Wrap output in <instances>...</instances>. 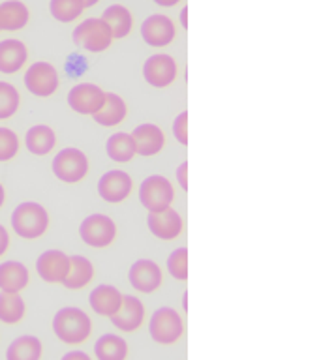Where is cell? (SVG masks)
Instances as JSON below:
<instances>
[{
    "instance_id": "6da1fadb",
    "label": "cell",
    "mask_w": 321,
    "mask_h": 360,
    "mask_svg": "<svg viewBox=\"0 0 321 360\" xmlns=\"http://www.w3.org/2000/svg\"><path fill=\"white\" fill-rule=\"evenodd\" d=\"M92 323L89 315L79 308H62L53 319V330L64 343L75 345L84 342L90 334Z\"/></svg>"
},
{
    "instance_id": "7a4b0ae2",
    "label": "cell",
    "mask_w": 321,
    "mask_h": 360,
    "mask_svg": "<svg viewBox=\"0 0 321 360\" xmlns=\"http://www.w3.org/2000/svg\"><path fill=\"white\" fill-rule=\"evenodd\" d=\"M11 225H13V231L21 238H38L47 231V225H49V214L42 205L32 201L21 202L19 207L13 210V216H11Z\"/></svg>"
},
{
    "instance_id": "3957f363",
    "label": "cell",
    "mask_w": 321,
    "mask_h": 360,
    "mask_svg": "<svg viewBox=\"0 0 321 360\" xmlns=\"http://www.w3.org/2000/svg\"><path fill=\"white\" fill-rule=\"evenodd\" d=\"M173 197V186L165 176L152 174V176L141 182L139 201L149 212H162V210L169 208Z\"/></svg>"
},
{
    "instance_id": "277c9868",
    "label": "cell",
    "mask_w": 321,
    "mask_h": 360,
    "mask_svg": "<svg viewBox=\"0 0 321 360\" xmlns=\"http://www.w3.org/2000/svg\"><path fill=\"white\" fill-rule=\"evenodd\" d=\"M113 41V34L103 19H87L73 30V44L92 53L106 51Z\"/></svg>"
},
{
    "instance_id": "5b68a950",
    "label": "cell",
    "mask_w": 321,
    "mask_h": 360,
    "mask_svg": "<svg viewBox=\"0 0 321 360\" xmlns=\"http://www.w3.org/2000/svg\"><path fill=\"white\" fill-rule=\"evenodd\" d=\"M79 235L84 244L92 248H106L115 240L117 235V225L106 214H92L83 219L79 227Z\"/></svg>"
},
{
    "instance_id": "8992f818",
    "label": "cell",
    "mask_w": 321,
    "mask_h": 360,
    "mask_svg": "<svg viewBox=\"0 0 321 360\" xmlns=\"http://www.w3.org/2000/svg\"><path fill=\"white\" fill-rule=\"evenodd\" d=\"M149 330H151L154 342L169 345V343L177 342L182 334V319L175 309L160 308L152 314Z\"/></svg>"
},
{
    "instance_id": "52a82bcc",
    "label": "cell",
    "mask_w": 321,
    "mask_h": 360,
    "mask_svg": "<svg viewBox=\"0 0 321 360\" xmlns=\"http://www.w3.org/2000/svg\"><path fill=\"white\" fill-rule=\"evenodd\" d=\"M89 171V160L77 148H64L53 160V173L64 182H79Z\"/></svg>"
},
{
    "instance_id": "ba28073f",
    "label": "cell",
    "mask_w": 321,
    "mask_h": 360,
    "mask_svg": "<svg viewBox=\"0 0 321 360\" xmlns=\"http://www.w3.org/2000/svg\"><path fill=\"white\" fill-rule=\"evenodd\" d=\"M103 100H106V92L92 83L77 84L68 94V105L72 107L75 112L90 115V117L96 111H100V107L103 105Z\"/></svg>"
},
{
    "instance_id": "9c48e42d",
    "label": "cell",
    "mask_w": 321,
    "mask_h": 360,
    "mask_svg": "<svg viewBox=\"0 0 321 360\" xmlns=\"http://www.w3.org/2000/svg\"><path fill=\"white\" fill-rule=\"evenodd\" d=\"M25 84L32 94L45 98L53 94L58 86V73L49 62H34L25 73Z\"/></svg>"
},
{
    "instance_id": "30bf717a",
    "label": "cell",
    "mask_w": 321,
    "mask_h": 360,
    "mask_svg": "<svg viewBox=\"0 0 321 360\" xmlns=\"http://www.w3.org/2000/svg\"><path fill=\"white\" fill-rule=\"evenodd\" d=\"M36 270L47 283H62L70 272V257L61 250H47L36 261Z\"/></svg>"
},
{
    "instance_id": "8fae6325",
    "label": "cell",
    "mask_w": 321,
    "mask_h": 360,
    "mask_svg": "<svg viewBox=\"0 0 321 360\" xmlns=\"http://www.w3.org/2000/svg\"><path fill=\"white\" fill-rule=\"evenodd\" d=\"M145 81L156 89H163L173 83L177 77V64L169 55H154L143 66Z\"/></svg>"
},
{
    "instance_id": "7c38bea8",
    "label": "cell",
    "mask_w": 321,
    "mask_h": 360,
    "mask_svg": "<svg viewBox=\"0 0 321 360\" xmlns=\"http://www.w3.org/2000/svg\"><path fill=\"white\" fill-rule=\"evenodd\" d=\"M141 36L152 47H165L173 41L175 25L165 15H151L141 25Z\"/></svg>"
},
{
    "instance_id": "4fadbf2b",
    "label": "cell",
    "mask_w": 321,
    "mask_h": 360,
    "mask_svg": "<svg viewBox=\"0 0 321 360\" xmlns=\"http://www.w3.org/2000/svg\"><path fill=\"white\" fill-rule=\"evenodd\" d=\"M130 191H132V179L128 173H124L120 169L109 171L98 182V193L107 202L124 201L130 195Z\"/></svg>"
},
{
    "instance_id": "5bb4252c",
    "label": "cell",
    "mask_w": 321,
    "mask_h": 360,
    "mask_svg": "<svg viewBox=\"0 0 321 360\" xmlns=\"http://www.w3.org/2000/svg\"><path fill=\"white\" fill-rule=\"evenodd\" d=\"M130 283L141 292L156 291L162 283V270L151 259H139L130 269Z\"/></svg>"
},
{
    "instance_id": "9a60e30c",
    "label": "cell",
    "mask_w": 321,
    "mask_h": 360,
    "mask_svg": "<svg viewBox=\"0 0 321 360\" xmlns=\"http://www.w3.org/2000/svg\"><path fill=\"white\" fill-rule=\"evenodd\" d=\"M143 317H145V308H143L139 298L126 295V297H122V302H120L117 311L111 315V323L120 330L134 332L141 326Z\"/></svg>"
},
{
    "instance_id": "2e32d148",
    "label": "cell",
    "mask_w": 321,
    "mask_h": 360,
    "mask_svg": "<svg viewBox=\"0 0 321 360\" xmlns=\"http://www.w3.org/2000/svg\"><path fill=\"white\" fill-rule=\"evenodd\" d=\"M149 229L156 238L162 240H171L175 236H179L182 231V219H180L179 212L169 207L162 212H151L146 218Z\"/></svg>"
},
{
    "instance_id": "e0dca14e",
    "label": "cell",
    "mask_w": 321,
    "mask_h": 360,
    "mask_svg": "<svg viewBox=\"0 0 321 360\" xmlns=\"http://www.w3.org/2000/svg\"><path fill=\"white\" fill-rule=\"evenodd\" d=\"M132 139L135 145V154L141 156H154L162 150L163 146V134L156 124H141L134 129Z\"/></svg>"
},
{
    "instance_id": "ac0fdd59",
    "label": "cell",
    "mask_w": 321,
    "mask_h": 360,
    "mask_svg": "<svg viewBox=\"0 0 321 360\" xmlns=\"http://www.w3.org/2000/svg\"><path fill=\"white\" fill-rule=\"evenodd\" d=\"M27 62V47L19 39L0 41V72L15 73Z\"/></svg>"
},
{
    "instance_id": "d6986e66",
    "label": "cell",
    "mask_w": 321,
    "mask_h": 360,
    "mask_svg": "<svg viewBox=\"0 0 321 360\" xmlns=\"http://www.w3.org/2000/svg\"><path fill=\"white\" fill-rule=\"evenodd\" d=\"M28 283L27 266L19 261H6L0 264V291L19 292Z\"/></svg>"
},
{
    "instance_id": "ffe728a7",
    "label": "cell",
    "mask_w": 321,
    "mask_h": 360,
    "mask_svg": "<svg viewBox=\"0 0 321 360\" xmlns=\"http://www.w3.org/2000/svg\"><path fill=\"white\" fill-rule=\"evenodd\" d=\"M122 302V295L117 287L113 285H98L90 292V306L98 315L111 317Z\"/></svg>"
},
{
    "instance_id": "44dd1931",
    "label": "cell",
    "mask_w": 321,
    "mask_h": 360,
    "mask_svg": "<svg viewBox=\"0 0 321 360\" xmlns=\"http://www.w3.org/2000/svg\"><path fill=\"white\" fill-rule=\"evenodd\" d=\"M124 117H126V103L120 96L113 92H106L103 105L100 107V111L92 115V118L101 126H117L118 122H122Z\"/></svg>"
},
{
    "instance_id": "7402d4cb",
    "label": "cell",
    "mask_w": 321,
    "mask_h": 360,
    "mask_svg": "<svg viewBox=\"0 0 321 360\" xmlns=\"http://www.w3.org/2000/svg\"><path fill=\"white\" fill-rule=\"evenodd\" d=\"M94 276V266L89 259L83 255H72L70 257V272L62 281V285H66L68 289H81L92 280Z\"/></svg>"
},
{
    "instance_id": "603a6c76",
    "label": "cell",
    "mask_w": 321,
    "mask_h": 360,
    "mask_svg": "<svg viewBox=\"0 0 321 360\" xmlns=\"http://www.w3.org/2000/svg\"><path fill=\"white\" fill-rule=\"evenodd\" d=\"M28 22L27 6L17 0L0 4V30H21Z\"/></svg>"
},
{
    "instance_id": "cb8c5ba5",
    "label": "cell",
    "mask_w": 321,
    "mask_h": 360,
    "mask_svg": "<svg viewBox=\"0 0 321 360\" xmlns=\"http://www.w3.org/2000/svg\"><path fill=\"white\" fill-rule=\"evenodd\" d=\"M101 19L106 21V25L109 27L113 34V39L115 38H124L128 36L130 30H132V13L128 11V8H124L120 4L109 6Z\"/></svg>"
},
{
    "instance_id": "d4e9b609",
    "label": "cell",
    "mask_w": 321,
    "mask_h": 360,
    "mask_svg": "<svg viewBox=\"0 0 321 360\" xmlns=\"http://www.w3.org/2000/svg\"><path fill=\"white\" fill-rule=\"evenodd\" d=\"M25 143H27V148L36 156H44L49 150H53V146L56 143L55 131L45 126V124H39V126H34L27 131V137H25Z\"/></svg>"
},
{
    "instance_id": "484cf974",
    "label": "cell",
    "mask_w": 321,
    "mask_h": 360,
    "mask_svg": "<svg viewBox=\"0 0 321 360\" xmlns=\"http://www.w3.org/2000/svg\"><path fill=\"white\" fill-rule=\"evenodd\" d=\"M94 353L98 360H124L128 354V345L117 334H106L96 342Z\"/></svg>"
},
{
    "instance_id": "4316f807",
    "label": "cell",
    "mask_w": 321,
    "mask_h": 360,
    "mask_svg": "<svg viewBox=\"0 0 321 360\" xmlns=\"http://www.w3.org/2000/svg\"><path fill=\"white\" fill-rule=\"evenodd\" d=\"M39 356H42V342L36 336L17 338L6 351L8 360H39Z\"/></svg>"
},
{
    "instance_id": "83f0119b",
    "label": "cell",
    "mask_w": 321,
    "mask_h": 360,
    "mask_svg": "<svg viewBox=\"0 0 321 360\" xmlns=\"http://www.w3.org/2000/svg\"><path fill=\"white\" fill-rule=\"evenodd\" d=\"M107 154L118 163L130 162L135 156V145L130 134H115L107 139Z\"/></svg>"
},
{
    "instance_id": "f1b7e54d",
    "label": "cell",
    "mask_w": 321,
    "mask_h": 360,
    "mask_svg": "<svg viewBox=\"0 0 321 360\" xmlns=\"http://www.w3.org/2000/svg\"><path fill=\"white\" fill-rule=\"evenodd\" d=\"M25 315V300L19 297V292H0V321L8 325L17 323Z\"/></svg>"
},
{
    "instance_id": "f546056e",
    "label": "cell",
    "mask_w": 321,
    "mask_h": 360,
    "mask_svg": "<svg viewBox=\"0 0 321 360\" xmlns=\"http://www.w3.org/2000/svg\"><path fill=\"white\" fill-rule=\"evenodd\" d=\"M83 2L81 0H51L49 11L56 21L72 22L83 13Z\"/></svg>"
},
{
    "instance_id": "4dcf8cb0",
    "label": "cell",
    "mask_w": 321,
    "mask_h": 360,
    "mask_svg": "<svg viewBox=\"0 0 321 360\" xmlns=\"http://www.w3.org/2000/svg\"><path fill=\"white\" fill-rule=\"evenodd\" d=\"M19 107V92L10 83L0 81V120L10 118Z\"/></svg>"
},
{
    "instance_id": "1f68e13d",
    "label": "cell",
    "mask_w": 321,
    "mask_h": 360,
    "mask_svg": "<svg viewBox=\"0 0 321 360\" xmlns=\"http://www.w3.org/2000/svg\"><path fill=\"white\" fill-rule=\"evenodd\" d=\"M168 270L175 280H186L188 278V250L179 248L168 257Z\"/></svg>"
},
{
    "instance_id": "d6a6232c",
    "label": "cell",
    "mask_w": 321,
    "mask_h": 360,
    "mask_svg": "<svg viewBox=\"0 0 321 360\" xmlns=\"http://www.w3.org/2000/svg\"><path fill=\"white\" fill-rule=\"evenodd\" d=\"M19 150L17 135L8 128H0V162H8Z\"/></svg>"
},
{
    "instance_id": "836d02e7",
    "label": "cell",
    "mask_w": 321,
    "mask_h": 360,
    "mask_svg": "<svg viewBox=\"0 0 321 360\" xmlns=\"http://www.w3.org/2000/svg\"><path fill=\"white\" fill-rule=\"evenodd\" d=\"M173 131H175V137L179 143L182 145H188V112H180L179 117L175 118V124H173Z\"/></svg>"
},
{
    "instance_id": "e575fe53",
    "label": "cell",
    "mask_w": 321,
    "mask_h": 360,
    "mask_svg": "<svg viewBox=\"0 0 321 360\" xmlns=\"http://www.w3.org/2000/svg\"><path fill=\"white\" fill-rule=\"evenodd\" d=\"M177 179H179V184L182 190H188V163H180L179 169H177Z\"/></svg>"
},
{
    "instance_id": "d590c367",
    "label": "cell",
    "mask_w": 321,
    "mask_h": 360,
    "mask_svg": "<svg viewBox=\"0 0 321 360\" xmlns=\"http://www.w3.org/2000/svg\"><path fill=\"white\" fill-rule=\"evenodd\" d=\"M62 360H90V356L83 351H70L62 356Z\"/></svg>"
},
{
    "instance_id": "8d00e7d4",
    "label": "cell",
    "mask_w": 321,
    "mask_h": 360,
    "mask_svg": "<svg viewBox=\"0 0 321 360\" xmlns=\"http://www.w3.org/2000/svg\"><path fill=\"white\" fill-rule=\"evenodd\" d=\"M8 244H10V236H8V231L0 225V255L8 250Z\"/></svg>"
},
{
    "instance_id": "74e56055",
    "label": "cell",
    "mask_w": 321,
    "mask_h": 360,
    "mask_svg": "<svg viewBox=\"0 0 321 360\" xmlns=\"http://www.w3.org/2000/svg\"><path fill=\"white\" fill-rule=\"evenodd\" d=\"M180 21H182V27H188V8H184V10L180 11Z\"/></svg>"
},
{
    "instance_id": "f35d334b",
    "label": "cell",
    "mask_w": 321,
    "mask_h": 360,
    "mask_svg": "<svg viewBox=\"0 0 321 360\" xmlns=\"http://www.w3.org/2000/svg\"><path fill=\"white\" fill-rule=\"evenodd\" d=\"M154 2L160 6H175L179 0H154Z\"/></svg>"
},
{
    "instance_id": "ab89813d",
    "label": "cell",
    "mask_w": 321,
    "mask_h": 360,
    "mask_svg": "<svg viewBox=\"0 0 321 360\" xmlns=\"http://www.w3.org/2000/svg\"><path fill=\"white\" fill-rule=\"evenodd\" d=\"M83 2V8H90V6H94L98 0H81Z\"/></svg>"
},
{
    "instance_id": "60d3db41",
    "label": "cell",
    "mask_w": 321,
    "mask_h": 360,
    "mask_svg": "<svg viewBox=\"0 0 321 360\" xmlns=\"http://www.w3.org/2000/svg\"><path fill=\"white\" fill-rule=\"evenodd\" d=\"M4 197H6L4 188H2V184H0V207H2V205H4Z\"/></svg>"
}]
</instances>
